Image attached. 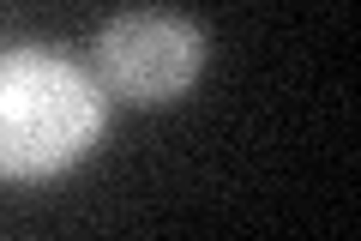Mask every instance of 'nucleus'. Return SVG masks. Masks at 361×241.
<instances>
[{"instance_id": "2", "label": "nucleus", "mask_w": 361, "mask_h": 241, "mask_svg": "<svg viewBox=\"0 0 361 241\" xmlns=\"http://www.w3.org/2000/svg\"><path fill=\"white\" fill-rule=\"evenodd\" d=\"M205 61V25L187 13H169V6H121L90 37V73L103 78L115 102H133V109H163V102L187 97Z\"/></svg>"}, {"instance_id": "1", "label": "nucleus", "mask_w": 361, "mask_h": 241, "mask_svg": "<svg viewBox=\"0 0 361 241\" xmlns=\"http://www.w3.org/2000/svg\"><path fill=\"white\" fill-rule=\"evenodd\" d=\"M109 90L85 61L42 42L0 49V181H49L97 151Z\"/></svg>"}]
</instances>
